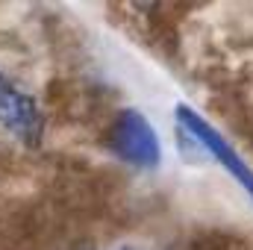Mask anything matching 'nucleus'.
<instances>
[{
    "label": "nucleus",
    "mask_w": 253,
    "mask_h": 250,
    "mask_svg": "<svg viewBox=\"0 0 253 250\" xmlns=\"http://www.w3.org/2000/svg\"><path fill=\"white\" fill-rule=\"evenodd\" d=\"M109 150L132 168H156L162 162V144L153 124L141 109H121L109 126Z\"/></svg>",
    "instance_id": "f257e3e1"
},
{
    "label": "nucleus",
    "mask_w": 253,
    "mask_h": 250,
    "mask_svg": "<svg viewBox=\"0 0 253 250\" xmlns=\"http://www.w3.org/2000/svg\"><path fill=\"white\" fill-rule=\"evenodd\" d=\"M0 129L27 147H36L44 135V112L39 100L6 71H0Z\"/></svg>",
    "instance_id": "f03ea898"
},
{
    "label": "nucleus",
    "mask_w": 253,
    "mask_h": 250,
    "mask_svg": "<svg viewBox=\"0 0 253 250\" xmlns=\"http://www.w3.org/2000/svg\"><path fill=\"white\" fill-rule=\"evenodd\" d=\"M177 118H180L183 129H189L191 132V138H197V144H200L206 153H212V156H215V159H218V162H221V165H224V168L242 183V186H245V191L253 197V168L239 156V153H236V150H233V144H230L215 126L209 124L206 118H200L194 109L183 106V103L177 106Z\"/></svg>",
    "instance_id": "7ed1b4c3"
},
{
    "label": "nucleus",
    "mask_w": 253,
    "mask_h": 250,
    "mask_svg": "<svg viewBox=\"0 0 253 250\" xmlns=\"http://www.w3.org/2000/svg\"><path fill=\"white\" fill-rule=\"evenodd\" d=\"M118 250H135V248H132V245H124V248H118Z\"/></svg>",
    "instance_id": "20e7f679"
}]
</instances>
